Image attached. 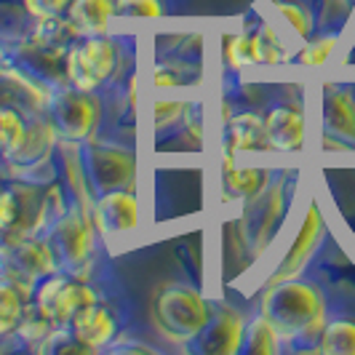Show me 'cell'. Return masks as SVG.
I'll list each match as a JSON object with an SVG mask.
<instances>
[{"label":"cell","mask_w":355,"mask_h":355,"mask_svg":"<svg viewBox=\"0 0 355 355\" xmlns=\"http://www.w3.org/2000/svg\"><path fill=\"white\" fill-rule=\"evenodd\" d=\"M259 313L275 326V331L281 334L286 345L304 342L307 347L318 350L320 331L329 320L326 300L318 286L300 281V275L275 281L262 294Z\"/></svg>","instance_id":"6da1fadb"},{"label":"cell","mask_w":355,"mask_h":355,"mask_svg":"<svg viewBox=\"0 0 355 355\" xmlns=\"http://www.w3.org/2000/svg\"><path fill=\"white\" fill-rule=\"evenodd\" d=\"M211 304L206 297L187 284H163L153 294L150 320L160 337L174 345H187L200 334V329L211 318Z\"/></svg>","instance_id":"7a4b0ae2"},{"label":"cell","mask_w":355,"mask_h":355,"mask_svg":"<svg viewBox=\"0 0 355 355\" xmlns=\"http://www.w3.org/2000/svg\"><path fill=\"white\" fill-rule=\"evenodd\" d=\"M80 163H83L91 198L110 190H134L137 155L131 147L91 137L86 142H80Z\"/></svg>","instance_id":"3957f363"},{"label":"cell","mask_w":355,"mask_h":355,"mask_svg":"<svg viewBox=\"0 0 355 355\" xmlns=\"http://www.w3.org/2000/svg\"><path fill=\"white\" fill-rule=\"evenodd\" d=\"M94 235H96V227H94L91 211H86L78 203L70 206V211L64 214L51 227V232L46 235L56 270L80 278L83 270L89 267L91 254H94Z\"/></svg>","instance_id":"277c9868"},{"label":"cell","mask_w":355,"mask_h":355,"mask_svg":"<svg viewBox=\"0 0 355 355\" xmlns=\"http://www.w3.org/2000/svg\"><path fill=\"white\" fill-rule=\"evenodd\" d=\"M99 99L94 96V91L75 89L72 83H62L51 89L49 94V115L56 137L62 142H86L94 137L96 125H99Z\"/></svg>","instance_id":"5b68a950"},{"label":"cell","mask_w":355,"mask_h":355,"mask_svg":"<svg viewBox=\"0 0 355 355\" xmlns=\"http://www.w3.org/2000/svg\"><path fill=\"white\" fill-rule=\"evenodd\" d=\"M67 83L83 91H99L118 67V49L105 35H80L64 53Z\"/></svg>","instance_id":"8992f818"},{"label":"cell","mask_w":355,"mask_h":355,"mask_svg":"<svg viewBox=\"0 0 355 355\" xmlns=\"http://www.w3.org/2000/svg\"><path fill=\"white\" fill-rule=\"evenodd\" d=\"M51 272H56V262L46 238L30 235L14 243H0V275L21 286L30 297L37 281H43Z\"/></svg>","instance_id":"52a82bcc"},{"label":"cell","mask_w":355,"mask_h":355,"mask_svg":"<svg viewBox=\"0 0 355 355\" xmlns=\"http://www.w3.org/2000/svg\"><path fill=\"white\" fill-rule=\"evenodd\" d=\"M33 302L40 304L59 326H67L86 304L96 302V294L78 275L56 270V272L46 275L43 281L35 284V288H33Z\"/></svg>","instance_id":"ba28073f"},{"label":"cell","mask_w":355,"mask_h":355,"mask_svg":"<svg viewBox=\"0 0 355 355\" xmlns=\"http://www.w3.org/2000/svg\"><path fill=\"white\" fill-rule=\"evenodd\" d=\"M326 150H355V94L347 86H326L320 99Z\"/></svg>","instance_id":"9c48e42d"},{"label":"cell","mask_w":355,"mask_h":355,"mask_svg":"<svg viewBox=\"0 0 355 355\" xmlns=\"http://www.w3.org/2000/svg\"><path fill=\"white\" fill-rule=\"evenodd\" d=\"M91 219L96 232L107 241H123L137 232L139 225V206L134 190H110L94 198Z\"/></svg>","instance_id":"30bf717a"},{"label":"cell","mask_w":355,"mask_h":355,"mask_svg":"<svg viewBox=\"0 0 355 355\" xmlns=\"http://www.w3.org/2000/svg\"><path fill=\"white\" fill-rule=\"evenodd\" d=\"M246 318L235 307H214L209 323L200 329L196 339H190L184 347L196 355H235L241 353Z\"/></svg>","instance_id":"8fae6325"},{"label":"cell","mask_w":355,"mask_h":355,"mask_svg":"<svg viewBox=\"0 0 355 355\" xmlns=\"http://www.w3.org/2000/svg\"><path fill=\"white\" fill-rule=\"evenodd\" d=\"M323 232H326L323 214H320V209L313 203V206L307 209V214H304L297 238L291 241V246H288V251L281 257V262H278V267H275V272L270 275V284L286 281V278H297V275L304 270V265L313 259L315 249L320 246Z\"/></svg>","instance_id":"7c38bea8"},{"label":"cell","mask_w":355,"mask_h":355,"mask_svg":"<svg viewBox=\"0 0 355 355\" xmlns=\"http://www.w3.org/2000/svg\"><path fill=\"white\" fill-rule=\"evenodd\" d=\"M78 342L89 350V353H99L105 347H112V342L118 339V320L115 313L99 302L86 304L75 318L67 323Z\"/></svg>","instance_id":"4fadbf2b"},{"label":"cell","mask_w":355,"mask_h":355,"mask_svg":"<svg viewBox=\"0 0 355 355\" xmlns=\"http://www.w3.org/2000/svg\"><path fill=\"white\" fill-rule=\"evenodd\" d=\"M56 131H53L51 121H35L33 125H27V134L14 153L6 155V163L11 166V171H33L40 166H49L51 153L56 147Z\"/></svg>","instance_id":"5bb4252c"},{"label":"cell","mask_w":355,"mask_h":355,"mask_svg":"<svg viewBox=\"0 0 355 355\" xmlns=\"http://www.w3.org/2000/svg\"><path fill=\"white\" fill-rule=\"evenodd\" d=\"M267 142L270 150L278 153H297L304 147V115L302 110L291 105H275L270 107L265 115Z\"/></svg>","instance_id":"9a60e30c"},{"label":"cell","mask_w":355,"mask_h":355,"mask_svg":"<svg viewBox=\"0 0 355 355\" xmlns=\"http://www.w3.org/2000/svg\"><path fill=\"white\" fill-rule=\"evenodd\" d=\"M227 158L235 153H259V150H270L267 142V128L265 118L254 115V112H241L230 118L227 123Z\"/></svg>","instance_id":"2e32d148"},{"label":"cell","mask_w":355,"mask_h":355,"mask_svg":"<svg viewBox=\"0 0 355 355\" xmlns=\"http://www.w3.org/2000/svg\"><path fill=\"white\" fill-rule=\"evenodd\" d=\"M67 17L80 35H105L115 17V0H72Z\"/></svg>","instance_id":"e0dca14e"},{"label":"cell","mask_w":355,"mask_h":355,"mask_svg":"<svg viewBox=\"0 0 355 355\" xmlns=\"http://www.w3.org/2000/svg\"><path fill=\"white\" fill-rule=\"evenodd\" d=\"M284 339L275 331V326L259 313L246 320L243 329V342H241V355H275L281 350Z\"/></svg>","instance_id":"ac0fdd59"},{"label":"cell","mask_w":355,"mask_h":355,"mask_svg":"<svg viewBox=\"0 0 355 355\" xmlns=\"http://www.w3.org/2000/svg\"><path fill=\"white\" fill-rule=\"evenodd\" d=\"M33 297L17 286L14 281H8L6 275H0V339L17 334V326L21 320V313Z\"/></svg>","instance_id":"d6986e66"},{"label":"cell","mask_w":355,"mask_h":355,"mask_svg":"<svg viewBox=\"0 0 355 355\" xmlns=\"http://www.w3.org/2000/svg\"><path fill=\"white\" fill-rule=\"evenodd\" d=\"M80 37V30L75 27L70 21V17L62 19V17H49V19H37L35 30H33V35L30 40L37 43V46H43V49H49V51H67L70 49L72 40H78Z\"/></svg>","instance_id":"ffe728a7"},{"label":"cell","mask_w":355,"mask_h":355,"mask_svg":"<svg viewBox=\"0 0 355 355\" xmlns=\"http://www.w3.org/2000/svg\"><path fill=\"white\" fill-rule=\"evenodd\" d=\"M318 353L326 355H355V320L331 318L326 320L318 339Z\"/></svg>","instance_id":"44dd1931"},{"label":"cell","mask_w":355,"mask_h":355,"mask_svg":"<svg viewBox=\"0 0 355 355\" xmlns=\"http://www.w3.org/2000/svg\"><path fill=\"white\" fill-rule=\"evenodd\" d=\"M56 326H59V323H56L40 304H35L33 300H30L27 307H24V313H21V320H19V326H17V334H19V339H24L27 345L37 347V345L49 337Z\"/></svg>","instance_id":"7402d4cb"},{"label":"cell","mask_w":355,"mask_h":355,"mask_svg":"<svg viewBox=\"0 0 355 355\" xmlns=\"http://www.w3.org/2000/svg\"><path fill=\"white\" fill-rule=\"evenodd\" d=\"M265 171L262 168H235L225 166V190L232 198H254L265 190Z\"/></svg>","instance_id":"603a6c76"},{"label":"cell","mask_w":355,"mask_h":355,"mask_svg":"<svg viewBox=\"0 0 355 355\" xmlns=\"http://www.w3.org/2000/svg\"><path fill=\"white\" fill-rule=\"evenodd\" d=\"M24 134H27L24 115L14 107H0V155L3 158L17 150L24 139Z\"/></svg>","instance_id":"cb8c5ba5"},{"label":"cell","mask_w":355,"mask_h":355,"mask_svg":"<svg viewBox=\"0 0 355 355\" xmlns=\"http://www.w3.org/2000/svg\"><path fill=\"white\" fill-rule=\"evenodd\" d=\"M37 353H49V355H72V353H89L78 337L72 334L70 326H56L49 337L43 339L35 347Z\"/></svg>","instance_id":"d4e9b609"},{"label":"cell","mask_w":355,"mask_h":355,"mask_svg":"<svg viewBox=\"0 0 355 355\" xmlns=\"http://www.w3.org/2000/svg\"><path fill=\"white\" fill-rule=\"evenodd\" d=\"M337 46H339L337 33H326V35L310 37L307 46H304L302 51H300V56H297V62L304 64V67H318V64H323V62L334 53Z\"/></svg>","instance_id":"484cf974"},{"label":"cell","mask_w":355,"mask_h":355,"mask_svg":"<svg viewBox=\"0 0 355 355\" xmlns=\"http://www.w3.org/2000/svg\"><path fill=\"white\" fill-rule=\"evenodd\" d=\"M257 49H259V64H281L288 59V49H286L284 37L278 35L270 24H265L257 33Z\"/></svg>","instance_id":"4316f807"},{"label":"cell","mask_w":355,"mask_h":355,"mask_svg":"<svg viewBox=\"0 0 355 355\" xmlns=\"http://www.w3.org/2000/svg\"><path fill=\"white\" fill-rule=\"evenodd\" d=\"M227 59L232 67H251L259 64V49H257V33H241L232 37V43L227 46Z\"/></svg>","instance_id":"83f0119b"},{"label":"cell","mask_w":355,"mask_h":355,"mask_svg":"<svg viewBox=\"0 0 355 355\" xmlns=\"http://www.w3.org/2000/svg\"><path fill=\"white\" fill-rule=\"evenodd\" d=\"M278 17L288 24L291 33H297V37L310 40V35H313V17L307 14V8L297 6V3H278Z\"/></svg>","instance_id":"f1b7e54d"},{"label":"cell","mask_w":355,"mask_h":355,"mask_svg":"<svg viewBox=\"0 0 355 355\" xmlns=\"http://www.w3.org/2000/svg\"><path fill=\"white\" fill-rule=\"evenodd\" d=\"M115 17L123 19H160V0H115Z\"/></svg>","instance_id":"f546056e"},{"label":"cell","mask_w":355,"mask_h":355,"mask_svg":"<svg viewBox=\"0 0 355 355\" xmlns=\"http://www.w3.org/2000/svg\"><path fill=\"white\" fill-rule=\"evenodd\" d=\"M72 0H24V11L35 19H49V17H62L67 14Z\"/></svg>","instance_id":"4dcf8cb0"},{"label":"cell","mask_w":355,"mask_h":355,"mask_svg":"<svg viewBox=\"0 0 355 355\" xmlns=\"http://www.w3.org/2000/svg\"><path fill=\"white\" fill-rule=\"evenodd\" d=\"M184 112H187V105H184V102H177V99H158V102H155V125H158V128L174 125L177 121H182Z\"/></svg>","instance_id":"1f68e13d"},{"label":"cell","mask_w":355,"mask_h":355,"mask_svg":"<svg viewBox=\"0 0 355 355\" xmlns=\"http://www.w3.org/2000/svg\"><path fill=\"white\" fill-rule=\"evenodd\" d=\"M125 353H155L153 347H147V345H123Z\"/></svg>","instance_id":"d6a6232c"},{"label":"cell","mask_w":355,"mask_h":355,"mask_svg":"<svg viewBox=\"0 0 355 355\" xmlns=\"http://www.w3.org/2000/svg\"><path fill=\"white\" fill-rule=\"evenodd\" d=\"M3 56H6V53H3V46H0V64H3Z\"/></svg>","instance_id":"836d02e7"}]
</instances>
